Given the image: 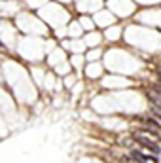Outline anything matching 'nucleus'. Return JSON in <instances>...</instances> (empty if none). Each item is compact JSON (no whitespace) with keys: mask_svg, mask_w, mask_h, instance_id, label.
<instances>
[{"mask_svg":"<svg viewBox=\"0 0 161 163\" xmlns=\"http://www.w3.org/2000/svg\"><path fill=\"white\" fill-rule=\"evenodd\" d=\"M133 139H135L138 144H142L146 150H150L152 154H159V146H157V142H156L153 139H150L146 133H135V135H133Z\"/></svg>","mask_w":161,"mask_h":163,"instance_id":"f257e3e1","label":"nucleus"},{"mask_svg":"<svg viewBox=\"0 0 161 163\" xmlns=\"http://www.w3.org/2000/svg\"><path fill=\"white\" fill-rule=\"evenodd\" d=\"M150 108H152V114L156 116V118L159 119V122H161V106H156V104H152Z\"/></svg>","mask_w":161,"mask_h":163,"instance_id":"7ed1b4c3","label":"nucleus"},{"mask_svg":"<svg viewBox=\"0 0 161 163\" xmlns=\"http://www.w3.org/2000/svg\"><path fill=\"white\" fill-rule=\"evenodd\" d=\"M133 158L140 159V163H156V158H152L148 154H142L140 150H133Z\"/></svg>","mask_w":161,"mask_h":163,"instance_id":"f03ea898","label":"nucleus"},{"mask_svg":"<svg viewBox=\"0 0 161 163\" xmlns=\"http://www.w3.org/2000/svg\"><path fill=\"white\" fill-rule=\"evenodd\" d=\"M0 47H2V42H0Z\"/></svg>","mask_w":161,"mask_h":163,"instance_id":"39448f33","label":"nucleus"},{"mask_svg":"<svg viewBox=\"0 0 161 163\" xmlns=\"http://www.w3.org/2000/svg\"><path fill=\"white\" fill-rule=\"evenodd\" d=\"M146 123H148L150 127H153V131H157V129H159V127H161V123H157V122H153V119H152V118H148V119H146Z\"/></svg>","mask_w":161,"mask_h":163,"instance_id":"20e7f679","label":"nucleus"}]
</instances>
